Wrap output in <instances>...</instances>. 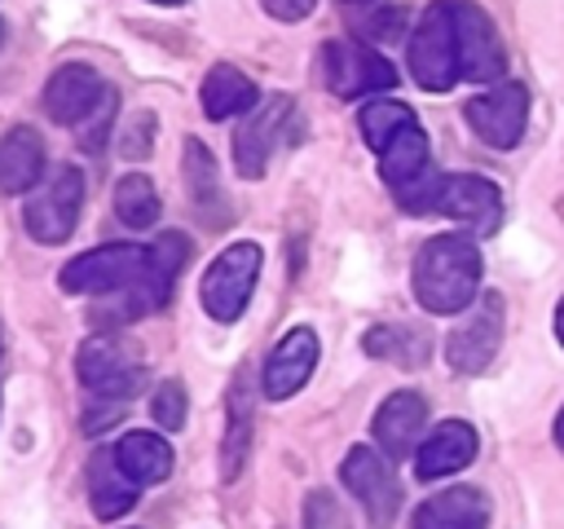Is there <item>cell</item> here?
I'll return each mask as SVG.
<instances>
[{"instance_id": "obj_1", "label": "cell", "mask_w": 564, "mask_h": 529, "mask_svg": "<svg viewBox=\"0 0 564 529\" xmlns=\"http://www.w3.org/2000/svg\"><path fill=\"white\" fill-rule=\"evenodd\" d=\"M414 300L427 313H467L480 295V247L467 234L427 238L414 256Z\"/></svg>"}, {"instance_id": "obj_2", "label": "cell", "mask_w": 564, "mask_h": 529, "mask_svg": "<svg viewBox=\"0 0 564 529\" xmlns=\"http://www.w3.org/2000/svg\"><path fill=\"white\" fill-rule=\"evenodd\" d=\"M145 273H150V247L106 242V247H93V251L75 256L57 273V287L66 295H123V291L141 287Z\"/></svg>"}, {"instance_id": "obj_3", "label": "cell", "mask_w": 564, "mask_h": 529, "mask_svg": "<svg viewBox=\"0 0 564 529\" xmlns=\"http://www.w3.org/2000/svg\"><path fill=\"white\" fill-rule=\"evenodd\" d=\"M405 62H410V75L419 88L427 93H449L463 71H458V35H454V9L449 0H432L410 35V48H405Z\"/></svg>"}, {"instance_id": "obj_4", "label": "cell", "mask_w": 564, "mask_h": 529, "mask_svg": "<svg viewBox=\"0 0 564 529\" xmlns=\"http://www.w3.org/2000/svg\"><path fill=\"white\" fill-rule=\"evenodd\" d=\"M79 207H84V172L70 168V163H57L40 190H31L26 207H22V225L35 242L44 247H57L75 234L79 225Z\"/></svg>"}, {"instance_id": "obj_5", "label": "cell", "mask_w": 564, "mask_h": 529, "mask_svg": "<svg viewBox=\"0 0 564 529\" xmlns=\"http://www.w3.org/2000/svg\"><path fill=\"white\" fill-rule=\"evenodd\" d=\"M260 260L264 251L256 242H229L203 273V309L212 322H238L251 304L256 278H260Z\"/></svg>"}, {"instance_id": "obj_6", "label": "cell", "mask_w": 564, "mask_h": 529, "mask_svg": "<svg viewBox=\"0 0 564 529\" xmlns=\"http://www.w3.org/2000/svg\"><path fill=\"white\" fill-rule=\"evenodd\" d=\"M75 375H79V384H84L93 397H101V401H123V406H128V397H132V392L141 388V379H145V361H141L123 339H115V335H93V339L79 344Z\"/></svg>"}, {"instance_id": "obj_7", "label": "cell", "mask_w": 564, "mask_h": 529, "mask_svg": "<svg viewBox=\"0 0 564 529\" xmlns=\"http://www.w3.org/2000/svg\"><path fill=\"white\" fill-rule=\"evenodd\" d=\"M322 79L335 97L352 101V97H375L397 88V66L383 62L375 48L357 44V40H326L322 44Z\"/></svg>"}, {"instance_id": "obj_8", "label": "cell", "mask_w": 564, "mask_h": 529, "mask_svg": "<svg viewBox=\"0 0 564 529\" xmlns=\"http://www.w3.org/2000/svg\"><path fill=\"white\" fill-rule=\"evenodd\" d=\"M502 326H507V313H502V295H480L463 317L458 326L445 335V361L458 370V375H480L498 344H502Z\"/></svg>"}, {"instance_id": "obj_9", "label": "cell", "mask_w": 564, "mask_h": 529, "mask_svg": "<svg viewBox=\"0 0 564 529\" xmlns=\"http://www.w3.org/2000/svg\"><path fill=\"white\" fill-rule=\"evenodd\" d=\"M454 9V35H458V71L471 84H498L507 71V48L498 40V26L489 13L471 0H449Z\"/></svg>"}, {"instance_id": "obj_10", "label": "cell", "mask_w": 564, "mask_h": 529, "mask_svg": "<svg viewBox=\"0 0 564 529\" xmlns=\"http://www.w3.org/2000/svg\"><path fill=\"white\" fill-rule=\"evenodd\" d=\"M463 115H467L471 132H476L485 145L511 150V145H520V137H524V128H529V88H524V84H498V88L471 97V101L463 106Z\"/></svg>"}, {"instance_id": "obj_11", "label": "cell", "mask_w": 564, "mask_h": 529, "mask_svg": "<svg viewBox=\"0 0 564 529\" xmlns=\"http://www.w3.org/2000/svg\"><path fill=\"white\" fill-rule=\"evenodd\" d=\"M392 458L383 450H370V445H352L339 463V481L348 485V494L366 507V516L375 525H388L397 516V503H401V485L388 467Z\"/></svg>"}, {"instance_id": "obj_12", "label": "cell", "mask_w": 564, "mask_h": 529, "mask_svg": "<svg viewBox=\"0 0 564 529\" xmlns=\"http://www.w3.org/2000/svg\"><path fill=\"white\" fill-rule=\"evenodd\" d=\"M106 93H110V84H106L93 66L66 62V66H57L53 79L44 84L40 106H44V115H48L53 123H62V128H84V123L93 119V110L106 101Z\"/></svg>"}, {"instance_id": "obj_13", "label": "cell", "mask_w": 564, "mask_h": 529, "mask_svg": "<svg viewBox=\"0 0 564 529\" xmlns=\"http://www.w3.org/2000/svg\"><path fill=\"white\" fill-rule=\"evenodd\" d=\"M432 212H441V216H449L476 234H489L502 220V194L494 181H485L476 172H449L436 181Z\"/></svg>"}, {"instance_id": "obj_14", "label": "cell", "mask_w": 564, "mask_h": 529, "mask_svg": "<svg viewBox=\"0 0 564 529\" xmlns=\"http://www.w3.org/2000/svg\"><path fill=\"white\" fill-rule=\"evenodd\" d=\"M286 115H291V97H286V93H273V97H264V101L242 119V128L234 132V163H238V176H247V181H260V176H264V168H269V159H273V150H278V141H282Z\"/></svg>"}, {"instance_id": "obj_15", "label": "cell", "mask_w": 564, "mask_h": 529, "mask_svg": "<svg viewBox=\"0 0 564 529\" xmlns=\"http://www.w3.org/2000/svg\"><path fill=\"white\" fill-rule=\"evenodd\" d=\"M313 366H317V335L308 326H295L273 344V353L264 361V375H260V392L269 401H286L308 384Z\"/></svg>"}, {"instance_id": "obj_16", "label": "cell", "mask_w": 564, "mask_h": 529, "mask_svg": "<svg viewBox=\"0 0 564 529\" xmlns=\"http://www.w3.org/2000/svg\"><path fill=\"white\" fill-rule=\"evenodd\" d=\"M423 428H427V401H423L419 392H410V388L392 392V397L375 410V423H370L375 445H379L388 458L414 454L419 441H423Z\"/></svg>"}, {"instance_id": "obj_17", "label": "cell", "mask_w": 564, "mask_h": 529, "mask_svg": "<svg viewBox=\"0 0 564 529\" xmlns=\"http://www.w3.org/2000/svg\"><path fill=\"white\" fill-rule=\"evenodd\" d=\"M471 458H476V428L463 423V419H445V423H436L419 441V450H414V476L419 481H441V476L463 472Z\"/></svg>"}, {"instance_id": "obj_18", "label": "cell", "mask_w": 564, "mask_h": 529, "mask_svg": "<svg viewBox=\"0 0 564 529\" xmlns=\"http://www.w3.org/2000/svg\"><path fill=\"white\" fill-rule=\"evenodd\" d=\"M251 423H256V406H251V370L238 366L229 379V397H225V441H220V481L234 485L247 454H251Z\"/></svg>"}, {"instance_id": "obj_19", "label": "cell", "mask_w": 564, "mask_h": 529, "mask_svg": "<svg viewBox=\"0 0 564 529\" xmlns=\"http://www.w3.org/2000/svg\"><path fill=\"white\" fill-rule=\"evenodd\" d=\"M410 529H489V498L476 485H449L414 507Z\"/></svg>"}, {"instance_id": "obj_20", "label": "cell", "mask_w": 564, "mask_h": 529, "mask_svg": "<svg viewBox=\"0 0 564 529\" xmlns=\"http://www.w3.org/2000/svg\"><path fill=\"white\" fill-rule=\"evenodd\" d=\"M260 88L251 75H242L238 66L229 62H216L207 75H203V115L207 119H234V115H251L260 106Z\"/></svg>"}, {"instance_id": "obj_21", "label": "cell", "mask_w": 564, "mask_h": 529, "mask_svg": "<svg viewBox=\"0 0 564 529\" xmlns=\"http://www.w3.org/2000/svg\"><path fill=\"white\" fill-rule=\"evenodd\" d=\"M44 176V141L35 128L18 123L0 141V194H26Z\"/></svg>"}, {"instance_id": "obj_22", "label": "cell", "mask_w": 564, "mask_h": 529, "mask_svg": "<svg viewBox=\"0 0 564 529\" xmlns=\"http://www.w3.org/2000/svg\"><path fill=\"white\" fill-rule=\"evenodd\" d=\"M185 190H189V203L198 207V216L207 225H225L229 220V198L220 190V172H216V159L203 141H185Z\"/></svg>"}, {"instance_id": "obj_23", "label": "cell", "mask_w": 564, "mask_h": 529, "mask_svg": "<svg viewBox=\"0 0 564 529\" xmlns=\"http://www.w3.org/2000/svg\"><path fill=\"white\" fill-rule=\"evenodd\" d=\"M137 494H141V485L119 467L115 450L110 454H93V463H88V498H93V511L101 520H119L123 511H132Z\"/></svg>"}, {"instance_id": "obj_24", "label": "cell", "mask_w": 564, "mask_h": 529, "mask_svg": "<svg viewBox=\"0 0 564 529\" xmlns=\"http://www.w3.org/2000/svg\"><path fill=\"white\" fill-rule=\"evenodd\" d=\"M379 172H383V181H388L397 194L410 190V185H419V181L432 172V163H427V132H423L419 123L401 128V132L379 150Z\"/></svg>"}, {"instance_id": "obj_25", "label": "cell", "mask_w": 564, "mask_h": 529, "mask_svg": "<svg viewBox=\"0 0 564 529\" xmlns=\"http://www.w3.org/2000/svg\"><path fill=\"white\" fill-rule=\"evenodd\" d=\"M115 458L137 485H159L172 472V445L159 432H123L115 445Z\"/></svg>"}, {"instance_id": "obj_26", "label": "cell", "mask_w": 564, "mask_h": 529, "mask_svg": "<svg viewBox=\"0 0 564 529\" xmlns=\"http://www.w3.org/2000/svg\"><path fill=\"white\" fill-rule=\"evenodd\" d=\"M159 212H163V203H159V190H154V181L145 172L119 176V185H115V216H119V225L150 229L159 220Z\"/></svg>"}, {"instance_id": "obj_27", "label": "cell", "mask_w": 564, "mask_h": 529, "mask_svg": "<svg viewBox=\"0 0 564 529\" xmlns=\"http://www.w3.org/2000/svg\"><path fill=\"white\" fill-rule=\"evenodd\" d=\"M185 260H189V238L181 229H167V234H159L150 242V291H154L159 309L172 300V287H176Z\"/></svg>"}, {"instance_id": "obj_28", "label": "cell", "mask_w": 564, "mask_h": 529, "mask_svg": "<svg viewBox=\"0 0 564 529\" xmlns=\"http://www.w3.org/2000/svg\"><path fill=\"white\" fill-rule=\"evenodd\" d=\"M357 123H361V137H366V145L379 154L401 128H410L414 123V110L405 106V101H392V97H375V101H366L361 106V115H357Z\"/></svg>"}, {"instance_id": "obj_29", "label": "cell", "mask_w": 564, "mask_h": 529, "mask_svg": "<svg viewBox=\"0 0 564 529\" xmlns=\"http://www.w3.org/2000/svg\"><path fill=\"white\" fill-rule=\"evenodd\" d=\"M185 410H189V401H185L181 379H163V384L154 388V397H150L154 423H159L163 432H176V428H185Z\"/></svg>"}, {"instance_id": "obj_30", "label": "cell", "mask_w": 564, "mask_h": 529, "mask_svg": "<svg viewBox=\"0 0 564 529\" xmlns=\"http://www.w3.org/2000/svg\"><path fill=\"white\" fill-rule=\"evenodd\" d=\"M304 529H348V516L330 489H313L304 498Z\"/></svg>"}, {"instance_id": "obj_31", "label": "cell", "mask_w": 564, "mask_h": 529, "mask_svg": "<svg viewBox=\"0 0 564 529\" xmlns=\"http://www.w3.org/2000/svg\"><path fill=\"white\" fill-rule=\"evenodd\" d=\"M115 110H119V93L110 88V93H106V101L93 110V119L79 128V145H84L88 154H97V150L106 145V137H110V123H115Z\"/></svg>"}, {"instance_id": "obj_32", "label": "cell", "mask_w": 564, "mask_h": 529, "mask_svg": "<svg viewBox=\"0 0 564 529\" xmlns=\"http://www.w3.org/2000/svg\"><path fill=\"white\" fill-rule=\"evenodd\" d=\"M150 150H154V115L141 110V115H132V123H128V132H123V141H119V154H123L128 163H137V159H145Z\"/></svg>"}, {"instance_id": "obj_33", "label": "cell", "mask_w": 564, "mask_h": 529, "mask_svg": "<svg viewBox=\"0 0 564 529\" xmlns=\"http://www.w3.org/2000/svg\"><path fill=\"white\" fill-rule=\"evenodd\" d=\"M119 419H123V401H101V397H93L88 410H84V432H101V428H110V423H119Z\"/></svg>"}, {"instance_id": "obj_34", "label": "cell", "mask_w": 564, "mask_h": 529, "mask_svg": "<svg viewBox=\"0 0 564 529\" xmlns=\"http://www.w3.org/2000/svg\"><path fill=\"white\" fill-rule=\"evenodd\" d=\"M401 22H405L401 9H383V13H370V18L361 22V31H366L370 40H397V35H401Z\"/></svg>"}, {"instance_id": "obj_35", "label": "cell", "mask_w": 564, "mask_h": 529, "mask_svg": "<svg viewBox=\"0 0 564 529\" xmlns=\"http://www.w3.org/2000/svg\"><path fill=\"white\" fill-rule=\"evenodd\" d=\"M260 4H264V13L278 18V22H300V18L313 13L317 0H260Z\"/></svg>"}, {"instance_id": "obj_36", "label": "cell", "mask_w": 564, "mask_h": 529, "mask_svg": "<svg viewBox=\"0 0 564 529\" xmlns=\"http://www.w3.org/2000/svg\"><path fill=\"white\" fill-rule=\"evenodd\" d=\"M555 339L564 344V295H560V304H555Z\"/></svg>"}, {"instance_id": "obj_37", "label": "cell", "mask_w": 564, "mask_h": 529, "mask_svg": "<svg viewBox=\"0 0 564 529\" xmlns=\"http://www.w3.org/2000/svg\"><path fill=\"white\" fill-rule=\"evenodd\" d=\"M555 445H560V450H564V410H560V414H555Z\"/></svg>"}, {"instance_id": "obj_38", "label": "cell", "mask_w": 564, "mask_h": 529, "mask_svg": "<svg viewBox=\"0 0 564 529\" xmlns=\"http://www.w3.org/2000/svg\"><path fill=\"white\" fill-rule=\"evenodd\" d=\"M150 4H185V0H150Z\"/></svg>"}, {"instance_id": "obj_39", "label": "cell", "mask_w": 564, "mask_h": 529, "mask_svg": "<svg viewBox=\"0 0 564 529\" xmlns=\"http://www.w3.org/2000/svg\"><path fill=\"white\" fill-rule=\"evenodd\" d=\"M0 353H4V331H0Z\"/></svg>"}, {"instance_id": "obj_40", "label": "cell", "mask_w": 564, "mask_h": 529, "mask_svg": "<svg viewBox=\"0 0 564 529\" xmlns=\"http://www.w3.org/2000/svg\"><path fill=\"white\" fill-rule=\"evenodd\" d=\"M0 44H4V22H0Z\"/></svg>"}]
</instances>
